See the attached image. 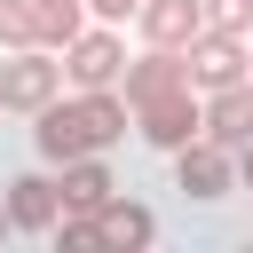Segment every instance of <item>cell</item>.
Returning a JSON list of instances; mask_svg holds the SVG:
<instances>
[{"instance_id":"obj_12","label":"cell","mask_w":253,"mask_h":253,"mask_svg":"<svg viewBox=\"0 0 253 253\" xmlns=\"http://www.w3.org/2000/svg\"><path fill=\"white\" fill-rule=\"evenodd\" d=\"M32 8V40L40 47H63L79 24H87V0H24Z\"/></svg>"},{"instance_id":"obj_5","label":"cell","mask_w":253,"mask_h":253,"mask_svg":"<svg viewBox=\"0 0 253 253\" xmlns=\"http://www.w3.org/2000/svg\"><path fill=\"white\" fill-rule=\"evenodd\" d=\"M174 158V190L190 198V206H213V198H229L237 190V158L213 142V134H190L182 150H166Z\"/></svg>"},{"instance_id":"obj_10","label":"cell","mask_w":253,"mask_h":253,"mask_svg":"<svg viewBox=\"0 0 253 253\" xmlns=\"http://www.w3.org/2000/svg\"><path fill=\"white\" fill-rule=\"evenodd\" d=\"M150 237H158V213H150V206L119 198V190L95 206V245H126V253H134V245H150Z\"/></svg>"},{"instance_id":"obj_15","label":"cell","mask_w":253,"mask_h":253,"mask_svg":"<svg viewBox=\"0 0 253 253\" xmlns=\"http://www.w3.org/2000/svg\"><path fill=\"white\" fill-rule=\"evenodd\" d=\"M142 0H87V24H126Z\"/></svg>"},{"instance_id":"obj_7","label":"cell","mask_w":253,"mask_h":253,"mask_svg":"<svg viewBox=\"0 0 253 253\" xmlns=\"http://www.w3.org/2000/svg\"><path fill=\"white\" fill-rule=\"evenodd\" d=\"M134 24H142V47H190L206 32V8L198 0H142Z\"/></svg>"},{"instance_id":"obj_3","label":"cell","mask_w":253,"mask_h":253,"mask_svg":"<svg viewBox=\"0 0 253 253\" xmlns=\"http://www.w3.org/2000/svg\"><path fill=\"white\" fill-rule=\"evenodd\" d=\"M63 95V63H55V47H8L0 55V111H40V103H55Z\"/></svg>"},{"instance_id":"obj_4","label":"cell","mask_w":253,"mask_h":253,"mask_svg":"<svg viewBox=\"0 0 253 253\" xmlns=\"http://www.w3.org/2000/svg\"><path fill=\"white\" fill-rule=\"evenodd\" d=\"M55 55H63V79H71V87H119V71H126L119 24H79Z\"/></svg>"},{"instance_id":"obj_18","label":"cell","mask_w":253,"mask_h":253,"mask_svg":"<svg viewBox=\"0 0 253 253\" xmlns=\"http://www.w3.org/2000/svg\"><path fill=\"white\" fill-rule=\"evenodd\" d=\"M245 79H253V63H245Z\"/></svg>"},{"instance_id":"obj_14","label":"cell","mask_w":253,"mask_h":253,"mask_svg":"<svg viewBox=\"0 0 253 253\" xmlns=\"http://www.w3.org/2000/svg\"><path fill=\"white\" fill-rule=\"evenodd\" d=\"M8 47H40V40H32V8H24V0H0V55H8Z\"/></svg>"},{"instance_id":"obj_6","label":"cell","mask_w":253,"mask_h":253,"mask_svg":"<svg viewBox=\"0 0 253 253\" xmlns=\"http://www.w3.org/2000/svg\"><path fill=\"white\" fill-rule=\"evenodd\" d=\"M245 63H253V55H245V40H237V32H198V40L182 47V71H190V87H198V95L237 87V79H245Z\"/></svg>"},{"instance_id":"obj_11","label":"cell","mask_w":253,"mask_h":253,"mask_svg":"<svg viewBox=\"0 0 253 253\" xmlns=\"http://www.w3.org/2000/svg\"><path fill=\"white\" fill-rule=\"evenodd\" d=\"M55 190H63V213H95V206H103L119 182H111L103 150H87V158H63V182H55Z\"/></svg>"},{"instance_id":"obj_16","label":"cell","mask_w":253,"mask_h":253,"mask_svg":"<svg viewBox=\"0 0 253 253\" xmlns=\"http://www.w3.org/2000/svg\"><path fill=\"white\" fill-rule=\"evenodd\" d=\"M229 158H237V182H245V190H253V134H245V142H237V150H229Z\"/></svg>"},{"instance_id":"obj_13","label":"cell","mask_w":253,"mask_h":253,"mask_svg":"<svg viewBox=\"0 0 253 253\" xmlns=\"http://www.w3.org/2000/svg\"><path fill=\"white\" fill-rule=\"evenodd\" d=\"M198 8H206V32H237V40L253 32V0H198Z\"/></svg>"},{"instance_id":"obj_17","label":"cell","mask_w":253,"mask_h":253,"mask_svg":"<svg viewBox=\"0 0 253 253\" xmlns=\"http://www.w3.org/2000/svg\"><path fill=\"white\" fill-rule=\"evenodd\" d=\"M8 237H16V221H8V198H0V245H8Z\"/></svg>"},{"instance_id":"obj_8","label":"cell","mask_w":253,"mask_h":253,"mask_svg":"<svg viewBox=\"0 0 253 253\" xmlns=\"http://www.w3.org/2000/svg\"><path fill=\"white\" fill-rule=\"evenodd\" d=\"M198 111H206V134H213L221 150H237V142L253 134V79H237V87H213V95H198Z\"/></svg>"},{"instance_id":"obj_9","label":"cell","mask_w":253,"mask_h":253,"mask_svg":"<svg viewBox=\"0 0 253 253\" xmlns=\"http://www.w3.org/2000/svg\"><path fill=\"white\" fill-rule=\"evenodd\" d=\"M55 213H63V190H55V174H16L8 182V221L16 229H55Z\"/></svg>"},{"instance_id":"obj_2","label":"cell","mask_w":253,"mask_h":253,"mask_svg":"<svg viewBox=\"0 0 253 253\" xmlns=\"http://www.w3.org/2000/svg\"><path fill=\"white\" fill-rule=\"evenodd\" d=\"M126 111H134V134L150 150H182L190 134H206V111H198V87L190 79L182 87H158V95H134Z\"/></svg>"},{"instance_id":"obj_1","label":"cell","mask_w":253,"mask_h":253,"mask_svg":"<svg viewBox=\"0 0 253 253\" xmlns=\"http://www.w3.org/2000/svg\"><path fill=\"white\" fill-rule=\"evenodd\" d=\"M40 126H32V150L47 158V166H63V158H87V150H111L119 134H126V95L119 87H79L71 103L55 95V103H40L32 111Z\"/></svg>"}]
</instances>
